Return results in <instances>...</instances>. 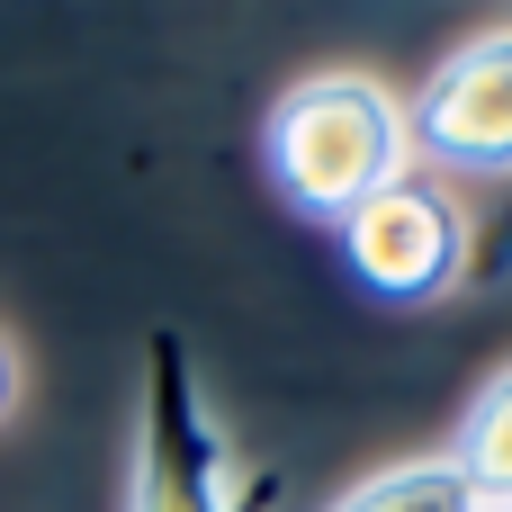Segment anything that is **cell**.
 I'll return each mask as SVG.
<instances>
[{
  "instance_id": "obj_1",
  "label": "cell",
  "mask_w": 512,
  "mask_h": 512,
  "mask_svg": "<svg viewBox=\"0 0 512 512\" xmlns=\"http://www.w3.org/2000/svg\"><path fill=\"white\" fill-rule=\"evenodd\" d=\"M261 153H270L279 198L315 225H342L360 198H378L387 180L414 171L405 99L369 72H306L297 90H279Z\"/></svg>"
},
{
  "instance_id": "obj_2",
  "label": "cell",
  "mask_w": 512,
  "mask_h": 512,
  "mask_svg": "<svg viewBox=\"0 0 512 512\" xmlns=\"http://www.w3.org/2000/svg\"><path fill=\"white\" fill-rule=\"evenodd\" d=\"M270 504H279V477L234 459V441L207 405L198 351L171 324H153L144 369H135V486H126V512H270Z\"/></svg>"
},
{
  "instance_id": "obj_3",
  "label": "cell",
  "mask_w": 512,
  "mask_h": 512,
  "mask_svg": "<svg viewBox=\"0 0 512 512\" xmlns=\"http://www.w3.org/2000/svg\"><path fill=\"white\" fill-rule=\"evenodd\" d=\"M333 243H342V270H351L378 306H432V297H450L459 270H468V216H459V198H450L441 180H423V171H405V180H387L378 198H360V207L333 225Z\"/></svg>"
},
{
  "instance_id": "obj_4",
  "label": "cell",
  "mask_w": 512,
  "mask_h": 512,
  "mask_svg": "<svg viewBox=\"0 0 512 512\" xmlns=\"http://www.w3.org/2000/svg\"><path fill=\"white\" fill-rule=\"evenodd\" d=\"M405 135L450 180H512V27L459 36L405 99Z\"/></svg>"
},
{
  "instance_id": "obj_5",
  "label": "cell",
  "mask_w": 512,
  "mask_h": 512,
  "mask_svg": "<svg viewBox=\"0 0 512 512\" xmlns=\"http://www.w3.org/2000/svg\"><path fill=\"white\" fill-rule=\"evenodd\" d=\"M324 512H486V495L459 477V459H396L378 477H360L351 495H333Z\"/></svg>"
},
{
  "instance_id": "obj_6",
  "label": "cell",
  "mask_w": 512,
  "mask_h": 512,
  "mask_svg": "<svg viewBox=\"0 0 512 512\" xmlns=\"http://www.w3.org/2000/svg\"><path fill=\"white\" fill-rule=\"evenodd\" d=\"M459 477L486 495V504H512V369H495L477 387V405L459 414V441H450Z\"/></svg>"
},
{
  "instance_id": "obj_7",
  "label": "cell",
  "mask_w": 512,
  "mask_h": 512,
  "mask_svg": "<svg viewBox=\"0 0 512 512\" xmlns=\"http://www.w3.org/2000/svg\"><path fill=\"white\" fill-rule=\"evenodd\" d=\"M9 396H18V369H9V342H0V414H9Z\"/></svg>"
},
{
  "instance_id": "obj_8",
  "label": "cell",
  "mask_w": 512,
  "mask_h": 512,
  "mask_svg": "<svg viewBox=\"0 0 512 512\" xmlns=\"http://www.w3.org/2000/svg\"><path fill=\"white\" fill-rule=\"evenodd\" d=\"M486 512H512V504H486Z\"/></svg>"
}]
</instances>
